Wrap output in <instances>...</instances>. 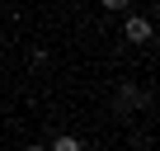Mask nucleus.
I'll return each mask as SVG.
<instances>
[{
  "label": "nucleus",
  "mask_w": 160,
  "mask_h": 151,
  "mask_svg": "<svg viewBox=\"0 0 160 151\" xmlns=\"http://www.w3.org/2000/svg\"><path fill=\"white\" fill-rule=\"evenodd\" d=\"M122 33H127V43H151V24H146L141 14H132V19L122 24Z\"/></svg>",
  "instance_id": "f257e3e1"
},
{
  "label": "nucleus",
  "mask_w": 160,
  "mask_h": 151,
  "mask_svg": "<svg viewBox=\"0 0 160 151\" xmlns=\"http://www.w3.org/2000/svg\"><path fill=\"white\" fill-rule=\"evenodd\" d=\"M118 109H146V90H137V85H118Z\"/></svg>",
  "instance_id": "f03ea898"
},
{
  "label": "nucleus",
  "mask_w": 160,
  "mask_h": 151,
  "mask_svg": "<svg viewBox=\"0 0 160 151\" xmlns=\"http://www.w3.org/2000/svg\"><path fill=\"white\" fill-rule=\"evenodd\" d=\"M99 5H104V10H113V14H122V10L132 5V0H99Z\"/></svg>",
  "instance_id": "7ed1b4c3"
}]
</instances>
